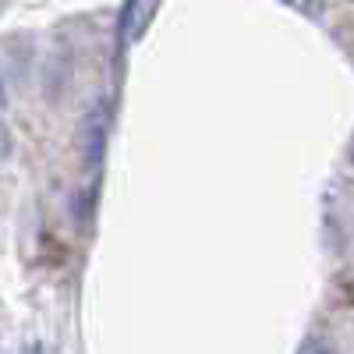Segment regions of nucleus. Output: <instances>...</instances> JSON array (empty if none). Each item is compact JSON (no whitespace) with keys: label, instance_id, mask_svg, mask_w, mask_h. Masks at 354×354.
<instances>
[{"label":"nucleus","instance_id":"obj_1","mask_svg":"<svg viewBox=\"0 0 354 354\" xmlns=\"http://www.w3.org/2000/svg\"><path fill=\"white\" fill-rule=\"evenodd\" d=\"M78 145L85 149V163L88 167H100L103 160V149H106V106H93L82 121V131H78Z\"/></svg>","mask_w":354,"mask_h":354},{"label":"nucleus","instance_id":"obj_2","mask_svg":"<svg viewBox=\"0 0 354 354\" xmlns=\"http://www.w3.org/2000/svg\"><path fill=\"white\" fill-rule=\"evenodd\" d=\"M156 4H160V0H131V4L124 8V18H121V39L124 43L142 39L145 25H149L153 15H156Z\"/></svg>","mask_w":354,"mask_h":354},{"label":"nucleus","instance_id":"obj_3","mask_svg":"<svg viewBox=\"0 0 354 354\" xmlns=\"http://www.w3.org/2000/svg\"><path fill=\"white\" fill-rule=\"evenodd\" d=\"M11 149H15L11 131H8V124H4V117H0V163H4V160L11 156Z\"/></svg>","mask_w":354,"mask_h":354},{"label":"nucleus","instance_id":"obj_4","mask_svg":"<svg viewBox=\"0 0 354 354\" xmlns=\"http://www.w3.org/2000/svg\"><path fill=\"white\" fill-rule=\"evenodd\" d=\"M301 354H333V351H330L326 344H308V347H305Z\"/></svg>","mask_w":354,"mask_h":354},{"label":"nucleus","instance_id":"obj_5","mask_svg":"<svg viewBox=\"0 0 354 354\" xmlns=\"http://www.w3.org/2000/svg\"><path fill=\"white\" fill-rule=\"evenodd\" d=\"M0 103H4V85H0Z\"/></svg>","mask_w":354,"mask_h":354},{"label":"nucleus","instance_id":"obj_6","mask_svg":"<svg viewBox=\"0 0 354 354\" xmlns=\"http://www.w3.org/2000/svg\"><path fill=\"white\" fill-rule=\"evenodd\" d=\"M351 160H354V153H351Z\"/></svg>","mask_w":354,"mask_h":354}]
</instances>
